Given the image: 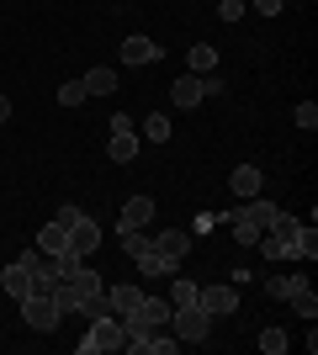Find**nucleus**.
I'll use <instances>...</instances> for the list:
<instances>
[{
  "mask_svg": "<svg viewBox=\"0 0 318 355\" xmlns=\"http://www.w3.org/2000/svg\"><path fill=\"white\" fill-rule=\"evenodd\" d=\"M244 6H249V0H218V16H223V21H239Z\"/></svg>",
  "mask_w": 318,
  "mask_h": 355,
  "instance_id": "c756f323",
  "label": "nucleus"
},
{
  "mask_svg": "<svg viewBox=\"0 0 318 355\" xmlns=\"http://www.w3.org/2000/svg\"><path fill=\"white\" fill-rule=\"evenodd\" d=\"M292 313H297V318H308V324H313V313H318V297H313V286H303V292L292 297Z\"/></svg>",
  "mask_w": 318,
  "mask_h": 355,
  "instance_id": "393cba45",
  "label": "nucleus"
},
{
  "mask_svg": "<svg viewBox=\"0 0 318 355\" xmlns=\"http://www.w3.org/2000/svg\"><path fill=\"white\" fill-rule=\"evenodd\" d=\"M297 260H318V228H313V223L297 228Z\"/></svg>",
  "mask_w": 318,
  "mask_h": 355,
  "instance_id": "b1692460",
  "label": "nucleus"
},
{
  "mask_svg": "<svg viewBox=\"0 0 318 355\" xmlns=\"http://www.w3.org/2000/svg\"><path fill=\"white\" fill-rule=\"evenodd\" d=\"M228 191L239 196V202H249V196H260V191H265V170H260V164H239V170L228 175Z\"/></svg>",
  "mask_w": 318,
  "mask_h": 355,
  "instance_id": "9b49d317",
  "label": "nucleus"
},
{
  "mask_svg": "<svg viewBox=\"0 0 318 355\" xmlns=\"http://www.w3.org/2000/svg\"><path fill=\"white\" fill-rule=\"evenodd\" d=\"M11 117V96H0V122Z\"/></svg>",
  "mask_w": 318,
  "mask_h": 355,
  "instance_id": "2f4dec72",
  "label": "nucleus"
},
{
  "mask_svg": "<svg viewBox=\"0 0 318 355\" xmlns=\"http://www.w3.org/2000/svg\"><path fill=\"white\" fill-rule=\"evenodd\" d=\"M21 324L37 329V334H53V329L64 324V313L53 308V297H48V292H27V297H21Z\"/></svg>",
  "mask_w": 318,
  "mask_h": 355,
  "instance_id": "39448f33",
  "label": "nucleus"
},
{
  "mask_svg": "<svg viewBox=\"0 0 318 355\" xmlns=\"http://www.w3.org/2000/svg\"><path fill=\"white\" fill-rule=\"evenodd\" d=\"M149 218H154V196H127L117 228H122V234H127V228H149Z\"/></svg>",
  "mask_w": 318,
  "mask_h": 355,
  "instance_id": "4468645a",
  "label": "nucleus"
},
{
  "mask_svg": "<svg viewBox=\"0 0 318 355\" xmlns=\"http://www.w3.org/2000/svg\"><path fill=\"white\" fill-rule=\"evenodd\" d=\"M143 355H181V340H165V334H154L149 329V350Z\"/></svg>",
  "mask_w": 318,
  "mask_h": 355,
  "instance_id": "a878e982",
  "label": "nucleus"
},
{
  "mask_svg": "<svg viewBox=\"0 0 318 355\" xmlns=\"http://www.w3.org/2000/svg\"><path fill=\"white\" fill-rule=\"evenodd\" d=\"M170 297H175L170 308H186V302H197V282H191V276H181V270H175V282H170Z\"/></svg>",
  "mask_w": 318,
  "mask_h": 355,
  "instance_id": "5701e85b",
  "label": "nucleus"
},
{
  "mask_svg": "<svg viewBox=\"0 0 318 355\" xmlns=\"http://www.w3.org/2000/svg\"><path fill=\"white\" fill-rule=\"evenodd\" d=\"M197 308L207 318H228V313H239V292L233 286H197Z\"/></svg>",
  "mask_w": 318,
  "mask_h": 355,
  "instance_id": "1a4fd4ad",
  "label": "nucleus"
},
{
  "mask_svg": "<svg viewBox=\"0 0 318 355\" xmlns=\"http://www.w3.org/2000/svg\"><path fill=\"white\" fill-rule=\"evenodd\" d=\"M170 133H175V128H170V117H165V112L143 117V138H149V144H170Z\"/></svg>",
  "mask_w": 318,
  "mask_h": 355,
  "instance_id": "4be33fe9",
  "label": "nucleus"
},
{
  "mask_svg": "<svg viewBox=\"0 0 318 355\" xmlns=\"http://www.w3.org/2000/svg\"><path fill=\"white\" fill-rule=\"evenodd\" d=\"M106 159H112V164H133L138 159V133H133V128H122V133L106 138Z\"/></svg>",
  "mask_w": 318,
  "mask_h": 355,
  "instance_id": "dca6fc26",
  "label": "nucleus"
},
{
  "mask_svg": "<svg viewBox=\"0 0 318 355\" xmlns=\"http://www.w3.org/2000/svg\"><path fill=\"white\" fill-rule=\"evenodd\" d=\"M297 228H303V223L292 218V212L276 207V212H271V223H265V234H260L255 244L271 254V260H297Z\"/></svg>",
  "mask_w": 318,
  "mask_h": 355,
  "instance_id": "f257e3e1",
  "label": "nucleus"
},
{
  "mask_svg": "<svg viewBox=\"0 0 318 355\" xmlns=\"http://www.w3.org/2000/svg\"><path fill=\"white\" fill-rule=\"evenodd\" d=\"M303 286H308L303 276H271V282H265V297H276V302H292Z\"/></svg>",
  "mask_w": 318,
  "mask_h": 355,
  "instance_id": "aec40b11",
  "label": "nucleus"
},
{
  "mask_svg": "<svg viewBox=\"0 0 318 355\" xmlns=\"http://www.w3.org/2000/svg\"><path fill=\"white\" fill-rule=\"evenodd\" d=\"M271 202H260V196H249V202H239V212H223L228 228H233V239H239L244 250H255V239L265 234V223H271Z\"/></svg>",
  "mask_w": 318,
  "mask_h": 355,
  "instance_id": "f03ea898",
  "label": "nucleus"
},
{
  "mask_svg": "<svg viewBox=\"0 0 318 355\" xmlns=\"http://www.w3.org/2000/svg\"><path fill=\"white\" fill-rule=\"evenodd\" d=\"M127 345V324H122L117 313H106V318H91V329H85V340L75 345L80 355H106V350H122Z\"/></svg>",
  "mask_w": 318,
  "mask_h": 355,
  "instance_id": "7ed1b4c3",
  "label": "nucleus"
},
{
  "mask_svg": "<svg viewBox=\"0 0 318 355\" xmlns=\"http://www.w3.org/2000/svg\"><path fill=\"white\" fill-rule=\"evenodd\" d=\"M37 250H43V254H64V250H69V228H64V223L53 218V223L43 228V234H37Z\"/></svg>",
  "mask_w": 318,
  "mask_h": 355,
  "instance_id": "f3484780",
  "label": "nucleus"
},
{
  "mask_svg": "<svg viewBox=\"0 0 318 355\" xmlns=\"http://www.w3.org/2000/svg\"><path fill=\"white\" fill-rule=\"evenodd\" d=\"M122 324H127V329H165V324H170V302H165V297H149V292H143V297H138V308L127 313Z\"/></svg>",
  "mask_w": 318,
  "mask_h": 355,
  "instance_id": "6e6552de",
  "label": "nucleus"
},
{
  "mask_svg": "<svg viewBox=\"0 0 318 355\" xmlns=\"http://www.w3.org/2000/svg\"><path fill=\"white\" fill-rule=\"evenodd\" d=\"M292 117H297V128H303V133H313V128H318V106H313V101H303L297 112H292Z\"/></svg>",
  "mask_w": 318,
  "mask_h": 355,
  "instance_id": "c85d7f7f",
  "label": "nucleus"
},
{
  "mask_svg": "<svg viewBox=\"0 0 318 355\" xmlns=\"http://www.w3.org/2000/svg\"><path fill=\"white\" fill-rule=\"evenodd\" d=\"M69 250H75V254H96V250H101V228H96L91 212H80V218L69 223Z\"/></svg>",
  "mask_w": 318,
  "mask_h": 355,
  "instance_id": "9d476101",
  "label": "nucleus"
},
{
  "mask_svg": "<svg viewBox=\"0 0 318 355\" xmlns=\"http://www.w3.org/2000/svg\"><path fill=\"white\" fill-rule=\"evenodd\" d=\"M191 244H197V234H191V228H159V234H154V250H159V260H165L170 276L181 270V260L191 254Z\"/></svg>",
  "mask_w": 318,
  "mask_h": 355,
  "instance_id": "423d86ee",
  "label": "nucleus"
},
{
  "mask_svg": "<svg viewBox=\"0 0 318 355\" xmlns=\"http://www.w3.org/2000/svg\"><path fill=\"white\" fill-rule=\"evenodd\" d=\"M170 324H175V340H191V345H202L212 334V318L197 308V302H186V308H170Z\"/></svg>",
  "mask_w": 318,
  "mask_h": 355,
  "instance_id": "0eeeda50",
  "label": "nucleus"
},
{
  "mask_svg": "<svg viewBox=\"0 0 318 355\" xmlns=\"http://www.w3.org/2000/svg\"><path fill=\"white\" fill-rule=\"evenodd\" d=\"M80 101H85V85H80V80H69V85H59V106H69V112H75Z\"/></svg>",
  "mask_w": 318,
  "mask_h": 355,
  "instance_id": "cd10ccee",
  "label": "nucleus"
},
{
  "mask_svg": "<svg viewBox=\"0 0 318 355\" xmlns=\"http://www.w3.org/2000/svg\"><path fill=\"white\" fill-rule=\"evenodd\" d=\"M260 350H265V355H281V350H287V334H281V329H260Z\"/></svg>",
  "mask_w": 318,
  "mask_h": 355,
  "instance_id": "bb28decb",
  "label": "nucleus"
},
{
  "mask_svg": "<svg viewBox=\"0 0 318 355\" xmlns=\"http://www.w3.org/2000/svg\"><path fill=\"white\" fill-rule=\"evenodd\" d=\"M117 53H122V64H133V69H138V64H159V59H165V48L154 43V37H127Z\"/></svg>",
  "mask_w": 318,
  "mask_h": 355,
  "instance_id": "ddd939ff",
  "label": "nucleus"
},
{
  "mask_svg": "<svg viewBox=\"0 0 318 355\" xmlns=\"http://www.w3.org/2000/svg\"><path fill=\"white\" fill-rule=\"evenodd\" d=\"M80 85H85V96H112V90H117V74L106 69V64H96V69L85 74Z\"/></svg>",
  "mask_w": 318,
  "mask_h": 355,
  "instance_id": "a211bd4d",
  "label": "nucleus"
},
{
  "mask_svg": "<svg viewBox=\"0 0 318 355\" xmlns=\"http://www.w3.org/2000/svg\"><path fill=\"white\" fill-rule=\"evenodd\" d=\"M202 96H207V74H181V80L170 85V101L181 106V112H191Z\"/></svg>",
  "mask_w": 318,
  "mask_h": 355,
  "instance_id": "f8f14e48",
  "label": "nucleus"
},
{
  "mask_svg": "<svg viewBox=\"0 0 318 355\" xmlns=\"http://www.w3.org/2000/svg\"><path fill=\"white\" fill-rule=\"evenodd\" d=\"M138 286H106V302H112V313H117V318H127V313L138 308Z\"/></svg>",
  "mask_w": 318,
  "mask_h": 355,
  "instance_id": "6ab92c4d",
  "label": "nucleus"
},
{
  "mask_svg": "<svg viewBox=\"0 0 318 355\" xmlns=\"http://www.w3.org/2000/svg\"><path fill=\"white\" fill-rule=\"evenodd\" d=\"M122 254H127L143 276H170L165 260H159V250H154V239L143 234V228H127V234H122Z\"/></svg>",
  "mask_w": 318,
  "mask_h": 355,
  "instance_id": "20e7f679",
  "label": "nucleus"
},
{
  "mask_svg": "<svg viewBox=\"0 0 318 355\" xmlns=\"http://www.w3.org/2000/svg\"><path fill=\"white\" fill-rule=\"evenodd\" d=\"M0 286H6V297H16V302H21V297L32 292V266H27V260H11V266L0 270Z\"/></svg>",
  "mask_w": 318,
  "mask_h": 355,
  "instance_id": "2eb2a0df",
  "label": "nucleus"
},
{
  "mask_svg": "<svg viewBox=\"0 0 318 355\" xmlns=\"http://www.w3.org/2000/svg\"><path fill=\"white\" fill-rule=\"evenodd\" d=\"M249 6H255L260 16H276V11H281V6H287V0H249Z\"/></svg>",
  "mask_w": 318,
  "mask_h": 355,
  "instance_id": "7c9ffc66",
  "label": "nucleus"
},
{
  "mask_svg": "<svg viewBox=\"0 0 318 355\" xmlns=\"http://www.w3.org/2000/svg\"><path fill=\"white\" fill-rule=\"evenodd\" d=\"M186 64H191V74H212V69H218V48L197 43L191 53H186Z\"/></svg>",
  "mask_w": 318,
  "mask_h": 355,
  "instance_id": "412c9836",
  "label": "nucleus"
}]
</instances>
